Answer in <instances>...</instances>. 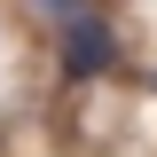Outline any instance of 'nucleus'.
<instances>
[{
	"label": "nucleus",
	"instance_id": "obj_2",
	"mask_svg": "<svg viewBox=\"0 0 157 157\" xmlns=\"http://www.w3.org/2000/svg\"><path fill=\"white\" fill-rule=\"evenodd\" d=\"M32 16H47V24H71V16H86V0H32Z\"/></svg>",
	"mask_w": 157,
	"mask_h": 157
},
{
	"label": "nucleus",
	"instance_id": "obj_1",
	"mask_svg": "<svg viewBox=\"0 0 157 157\" xmlns=\"http://www.w3.org/2000/svg\"><path fill=\"white\" fill-rule=\"evenodd\" d=\"M118 63V32H110V16H71L63 24V78H102Z\"/></svg>",
	"mask_w": 157,
	"mask_h": 157
}]
</instances>
